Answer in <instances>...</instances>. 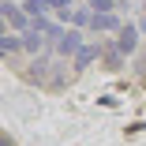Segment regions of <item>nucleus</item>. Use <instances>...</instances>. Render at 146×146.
Wrapping results in <instances>:
<instances>
[{"mask_svg": "<svg viewBox=\"0 0 146 146\" xmlns=\"http://www.w3.org/2000/svg\"><path fill=\"white\" fill-rule=\"evenodd\" d=\"M116 49H120L124 56H131L135 49H139V30H135V26L127 23V26H120V30H116V41H112Z\"/></svg>", "mask_w": 146, "mask_h": 146, "instance_id": "f03ea898", "label": "nucleus"}, {"mask_svg": "<svg viewBox=\"0 0 146 146\" xmlns=\"http://www.w3.org/2000/svg\"><path fill=\"white\" fill-rule=\"evenodd\" d=\"M101 56H105V68H109V71H120V68H124V60H127V56L116 49V45H105V52H101Z\"/></svg>", "mask_w": 146, "mask_h": 146, "instance_id": "39448f33", "label": "nucleus"}, {"mask_svg": "<svg viewBox=\"0 0 146 146\" xmlns=\"http://www.w3.org/2000/svg\"><path fill=\"white\" fill-rule=\"evenodd\" d=\"M90 8H94V15H109L120 8V0H90Z\"/></svg>", "mask_w": 146, "mask_h": 146, "instance_id": "9b49d317", "label": "nucleus"}, {"mask_svg": "<svg viewBox=\"0 0 146 146\" xmlns=\"http://www.w3.org/2000/svg\"><path fill=\"white\" fill-rule=\"evenodd\" d=\"M142 11H146V4H142Z\"/></svg>", "mask_w": 146, "mask_h": 146, "instance_id": "4468645a", "label": "nucleus"}, {"mask_svg": "<svg viewBox=\"0 0 146 146\" xmlns=\"http://www.w3.org/2000/svg\"><path fill=\"white\" fill-rule=\"evenodd\" d=\"M101 52H105V45H82L75 52V68H90L94 60H101Z\"/></svg>", "mask_w": 146, "mask_h": 146, "instance_id": "20e7f679", "label": "nucleus"}, {"mask_svg": "<svg viewBox=\"0 0 146 146\" xmlns=\"http://www.w3.org/2000/svg\"><path fill=\"white\" fill-rule=\"evenodd\" d=\"M45 68H49V60H45V56L30 60V68H26V79H45Z\"/></svg>", "mask_w": 146, "mask_h": 146, "instance_id": "9d476101", "label": "nucleus"}, {"mask_svg": "<svg viewBox=\"0 0 146 146\" xmlns=\"http://www.w3.org/2000/svg\"><path fill=\"white\" fill-rule=\"evenodd\" d=\"M0 11H4V23H11L15 30H34V19L23 11V4H11V0H4V4H0Z\"/></svg>", "mask_w": 146, "mask_h": 146, "instance_id": "f257e3e1", "label": "nucleus"}, {"mask_svg": "<svg viewBox=\"0 0 146 146\" xmlns=\"http://www.w3.org/2000/svg\"><path fill=\"white\" fill-rule=\"evenodd\" d=\"M23 11L30 15V19H41V15L49 11V0H26V4H23Z\"/></svg>", "mask_w": 146, "mask_h": 146, "instance_id": "1a4fd4ad", "label": "nucleus"}, {"mask_svg": "<svg viewBox=\"0 0 146 146\" xmlns=\"http://www.w3.org/2000/svg\"><path fill=\"white\" fill-rule=\"evenodd\" d=\"M142 68H146V56H142Z\"/></svg>", "mask_w": 146, "mask_h": 146, "instance_id": "ddd939ff", "label": "nucleus"}, {"mask_svg": "<svg viewBox=\"0 0 146 146\" xmlns=\"http://www.w3.org/2000/svg\"><path fill=\"white\" fill-rule=\"evenodd\" d=\"M94 30H120V19H116V11H109V15H94Z\"/></svg>", "mask_w": 146, "mask_h": 146, "instance_id": "6e6552de", "label": "nucleus"}, {"mask_svg": "<svg viewBox=\"0 0 146 146\" xmlns=\"http://www.w3.org/2000/svg\"><path fill=\"white\" fill-rule=\"evenodd\" d=\"M19 49H23V34H8V30H4V38H0V52L11 56V52H19Z\"/></svg>", "mask_w": 146, "mask_h": 146, "instance_id": "0eeeda50", "label": "nucleus"}, {"mask_svg": "<svg viewBox=\"0 0 146 146\" xmlns=\"http://www.w3.org/2000/svg\"><path fill=\"white\" fill-rule=\"evenodd\" d=\"M82 45H86V41H82V34H79V30H68L60 41H56V52H60V56H71V60H75V52H79Z\"/></svg>", "mask_w": 146, "mask_h": 146, "instance_id": "7ed1b4c3", "label": "nucleus"}, {"mask_svg": "<svg viewBox=\"0 0 146 146\" xmlns=\"http://www.w3.org/2000/svg\"><path fill=\"white\" fill-rule=\"evenodd\" d=\"M23 49L41 56V49H45V34H38V30H26V34H23Z\"/></svg>", "mask_w": 146, "mask_h": 146, "instance_id": "423d86ee", "label": "nucleus"}, {"mask_svg": "<svg viewBox=\"0 0 146 146\" xmlns=\"http://www.w3.org/2000/svg\"><path fill=\"white\" fill-rule=\"evenodd\" d=\"M139 30H142V34H146V19H142V23H139Z\"/></svg>", "mask_w": 146, "mask_h": 146, "instance_id": "f8f14e48", "label": "nucleus"}]
</instances>
